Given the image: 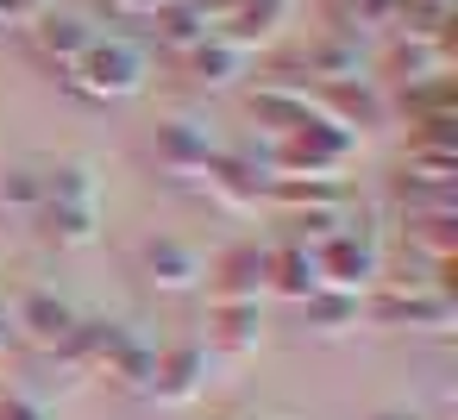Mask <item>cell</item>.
Listing matches in <instances>:
<instances>
[{
	"instance_id": "19",
	"label": "cell",
	"mask_w": 458,
	"mask_h": 420,
	"mask_svg": "<svg viewBox=\"0 0 458 420\" xmlns=\"http://www.w3.org/2000/svg\"><path fill=\"white\" fill-rule=\"evenodd\" d=\"M251 113L276 132V139H289L301 120H314V107H308V88H289V82H258V95H251Z\"/></svg>"
},
{
	"instance_id": "16",
	"label": "cell",
	"mask_w": 458,
	"mask_h": 420,
	"mask_svg": "<svg viewBox=\"0 0 458 420\" xmlns=\"http://www.w3.org/2000/svg\"><path fill=\"white\" fill-rule=\"evenodd\" d=\"M320 289V270H314V251L283 239V245H264V295H283V301H308Z\"/></svg>"
},
{
	"instance_id": "10",
	"label": "cell",
	"mask_w": 458,
	"mask_h": 420,
	"mask_svg": "<svg viewBox=\"0 0 458 420\" xmlns=\"http://www.w3.org/2000/svg\"><path fill=\"white\" fill-rule=\"evenodd\" d=\"M208 307H233V301H264V245L258 239H239L226 251L208 257Z\"/></svg>"
},
{
	"instance_id": "12",
	"label": "cell",
	"mask_w": 458,
	"mask_h": 420,
	"mask_svg": "<svg viewBox=\"0 0 458 420\" xmlns=\"http://www.w3.org/2000/svg\"><path fill=\"white\" fill-rule=\"evenodd\" d=\"M76 307L57 295V289H26L13 307H7V326H13V339H26L32 351H57L70 332H76Z\"/></svg>"
},
{
	"instance_id": "15",
	"label": "cell",
	"mask_w": 458,
	"mask_h": 420,
	"mask_svg": "<svg viewBox=\"0 0 458 420\" xmlns=\"http://www.w3.org/2000/svg\"><path fill=\"white\" fill-rule=\"evenodd\" d=\"M151 164H157V176H170V182H201V170L214 164V139H208L201 126H189V120H170V126H157V139H151Z\"/></svg>"
},
{
	"instance_id": "14",
	"label": "cell",
	"mask_w": 458,
	"mask_h": 420,
	"mask_svg": "<svg viewBox=\"0 0 458 420\" xmlns=\"http://www.w3.org/2000/svg\"><path fill=\"white\" fill-rule=\"evenodd\" d=\"M201 189L220 201V207H233V214H251V207H264V189H270V170L258 164V157H233V151H214V164L201 170Z\"/></svg>"
},
{
	"instance_id": "11",
	"label": "cell",
	"mask_w": 458,
	"mask_h": 420,
	"mask_svg": "<svg viewBox=\"0 0 458 420\" xmlns=\"http://www.w3.org/2000/svg\"><path fill=\"white\" fill-rule=\"evenodd\" d=\"M20 38H26L32 63H45L51 76H70V70H76V57L95 45V26H89L82 13H57V7H45Z\"/></svg>"
},
{
	"instance_id": "27",
	"label": "cell",
	"mask_w": 458,
	"mask_h": 420,
	"mask_svg": "<svg viewBox=\"0 0 458 420\" xmlns=\"http://www.w3.org/2000/svg\"><path fill=\"white\" fill-rule=\"evenodd\" d=\"M239 420H289V414H239Z\"/></svg>"
},
{
	"instance_id": "18",
	"label": "cell",
	"mask_w": 458,
	"mask_h": 420,
	"mask_svg": "<svg viewBox=\"0 0 458 420\" xmlns=\"http://www.w3.org/2000/svg\"><path fill=\"white\" fill-rule=\"evenodd\" d=\"M239 70H245V57L233 45H220V38H195L189 51H176V76L189 88H226Z\"/></svg>"
},
{
	"instance_id": "26",
	"label": "cell",
	"mask_w": 458,
	"mask_h": 420,
	"mask_svg": "<svg viewBox=\"0 0 458 420\" xmlns=\"http://www.w3.org/2000/svg\"><path fill=\"white\" fill-rule=\"evenodd\" d=\"M13 345V326H7V307H0V351H7Z\"/></svg>"
},
{
	"instance_id": "20",
	"label": "cell",
	"mask_w": 458,
	"mask_h": 420,
	"mask_svg": "<svg viewBox=\"0 0 458 420\" xmlns=\"http://www.w3.org/2000/svg\"><path fill=\"white\" fill-rule=\"evenodd\" d=\"M45 207V164H0V214L32 220Z\"/></svg>"
},
{
	"instance_id": "7",
	"label": "cell",
	"mask_w": 458,
	"mask_h": 420,
	"mask_svg": "<svg viewBox=\"0 0 458 420\" xmlns=\"http://www.w3.org/2000/svg\"><path fill=\"white\" fill-rule=\"evenodd\" d=\"M132 276H145L157 295H195L208 276L201 245L176 239V232H139L132 239Z\"/></svg>"
},
{
	"instance_id": "5",
	"label": "cell",
	"mask_w": 458,
	"mask_h": 420,
	"mask_svg": "<svg viewBox=\"0 0 458 420\" xmlns=\"http://www.w3.org/2000/svg\"><path fill=\"white\" fill-rule=\"evenodd\" d=\"M314 251V270H320V289H339V295H370L383 282V239L370 226H339L333 239L308 245Z\"/></svg>"
},
{
	"instance_id": "23",
	"label": "cell",
	"mask_w": 458,
	"mask_h": 420,
	"mask_svg": "<svg viewBox=\"0 0 458 420\" xmlns=\"http://www.w3.org/2000/svg\"><path fill=\"white\" fill-rule=\"evenodd\" d=\"M0 420H57V407H51L38 389L7 382V389H0Z\"/></svg>"
},
{
	"instance_id": "13",
	"label": "cell",
	"mask_w": 458,
	"mask_h": 420,
	"mask_svg": "<svg viewBox=\"0 0 458 420\" xmlns=\"http://www.w3.org/2000/svg\"><path fill=\"white\" fill-rule=\"evenodd\" d=\"M258 345H264V307L258 301H233V307H208V364H226V370H239V364H251L258 357Z\"/></svg>"
},
{
	"instance_id": "3",
	"label": "cell",
	"mask_w": 458,
	"mask_h": 420,
	"mask_svg": "<svg viewBox=\"0 0 458 420\" xmlns=\"http://www.w3.org/2000/svg\"><path fill=\"white\" fill-rule=\"evenodd\" d=\"M352 151H358V139H352V132H339V126H327V120L314 113V120H301L289 139H276V145H270L264 170H270V176H314V182H345V164H352Z\"/></svg>"
},
{
	"instance_id": "25",
	"label": "cell",
	"mask_w": 458,
	"mask_h": 420,
	"mask_svg": "<svg viewBox=\"0 0 458 420\" xmlns=\"http://www.w3.org/2000/svg\"><path fill=\"white\" fill-rule=\"evenodd\" d=\"M370 420H420L414 407H383V414H370Z\"/></svg>"
},
{
	"instance_id": "9",
	"label": "cell",
	"mask_w": 458,
	"mask_h": 420,
	"mask_svg": "<svg viewBox=\"0 0 458 420\" xmlns=\"http://www.w3.org/2000/svg\"><path fill=\"white\" fill-rule=\"evenodd\" d=\"M308 107L327 120V126H339V132H370V126H383V113H389V101H383V88H377V76H339V82H314L308 88Z\"/></svg>"
},
{
	"instance_id": "2",
	"label": "cell",
	"mask_w": 458,
	"mask_h": 420,
	"mask_svg": "<svg viewBox=\"0 0 458 420\" xmlns=\"http://www.w3.org/2000/svg\"><path fill=\"white\" fill-rule=\"evenodd\" d=\"M70 82V95H82V101H95V107H114V101H132V95H145V82H151V51L139 45V38H126V32H95V45L76 57V70L64 76Z\"/></svg>"
},
{
	"instance_id": "1",
	"label": "cell",
	"mask_w": 458,
	"mask_h": 420,
	"mask_svg": "<svg viewBox=\"0 0 458 420\" xmlns=\"http://www.w3.org/2000/svg\"><path fill=\"white\" fill-rule=\"evenodd\" d=\"M32 226L51 251H89L101 239V176L89 164H45V207Z\"/></svg>"
},
{
	"instance_id": "24",
	"label": "cell",
	"mask_w": 458,
	"mask_h": 420,
	"mask_svg": "<svg viewBox=\"0 0 458 420\" xmlns=\"http://www.w3.org/2000/svg\"><path fill=\"white\" fill-rule=\"evenodd\" d=\"M107 7V20H120V26H139V20H151L164 0H101Z\"/></svg>"
},
{
	"instance_id": "22",
	"label": "cell",
	"mask_w": 458,
	"mask_h": 420,
	"mask_svg": "<svg viewBox=\"0 0 458 420\" xmlns=\"http://www.w3.org/2000/svg\"><path fill=\"white\" fill-rule=\"evenodd\" d=\"M333 32L358 38V32H395V0H327Z\"/></svg>"
},
{
	"instance_id": "6",
	"label": "cell",
	"mask_w": 458,
	"mask_h": 420,
	"mask_svg": "<svg viewBox=\"0 0 458 420\" xmlns=\"http://www.w3.org/2000/svg\"><path fill=\"white\" fill-rule=\"evenodd\" d=\"M189 7L201 13L208 38L233 45L239 57L258 51V45H270L289 26V0H189Z\"/></svg>"
},
{
	"instance_id": "4",
	"label": "cell",
	"mask_w": 458,
	"mask_h": 420,
	"mask_svg": "<svg viewBox=\"0 0 458 420\" xmlns=\"http://www.w3.org/2000/svg\"><path fill=\"white\" fill-rule=\"evenodd\" d=\"M364 320L389 332H452L458 307L439 282H377L364 295Z\"/></svg>"
},
{
	"instance_id": "8",
	"label": "cell",
	"mask_w": 458,
	"mask_h": 420,
	"mask_svg": "<svg viewBox=\"0 0 458 420\" xmlns=\"http://www.w3.org/2000/svg\"><path fill=\"white\" fill-rule=\"evenodd\" d=\"M208 376H214V364H208L201 339H170V345H157V351H151L145 401H157V407H189V401H201Z\"/></svg>"
},
{
	"instance_id": "17",
	"label": "cell",
	"mask_w": 458,
	"mask_h": 420,
	"mask_svg": "<svg viewBox=\"0 0 458 420\" xmlns=\"http://www.w3.org/2000/svg\"><path fill=\"white\" fill-rule=\"evenodd\" d=\"M295 314H301V332H314V339H345V332L364 326V295L314 289L308 301H295Z\"/></svg>"
},
{
	"instance_id": "21",
	"label": "cell",
	"mask_w": 458,
	"mask_h": 420,
	"mask_svg": "<svg viewBox=\"0 0 458 420\" xmlns=\"http://www.w3.org/2000/svg\"><path fill=\"white\" fill-rule=\"evenodd\" d=\"M145 26H151L157 51H170V57H176V51H189L195 38H208V26H201V13L189 7V0H164V7H157Z\"/></svg>"
}]
</instances>
